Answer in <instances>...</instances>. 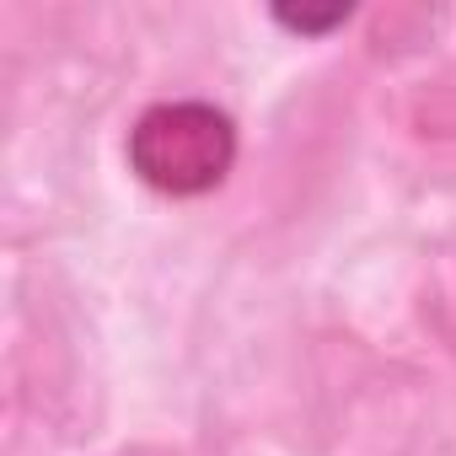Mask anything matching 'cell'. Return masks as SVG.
I'll return each instance as SVG.
<instances>
[{"label":"cell","mask_w":456,"mask_h":456,"mask_svg":"<svg viewBox=\"0 0 456 456\" xmlns=\"http://www.w3.org/2000/svg\"><path fill=\"white\" fill-rule=\"evenodd\" d=\"M129 172L167 193V199H199L215 193L237 167V124L215 102L172 97L151 102L129 129Z\"/></svg>","instance_id":"6da1fadb"}]
</instances>
